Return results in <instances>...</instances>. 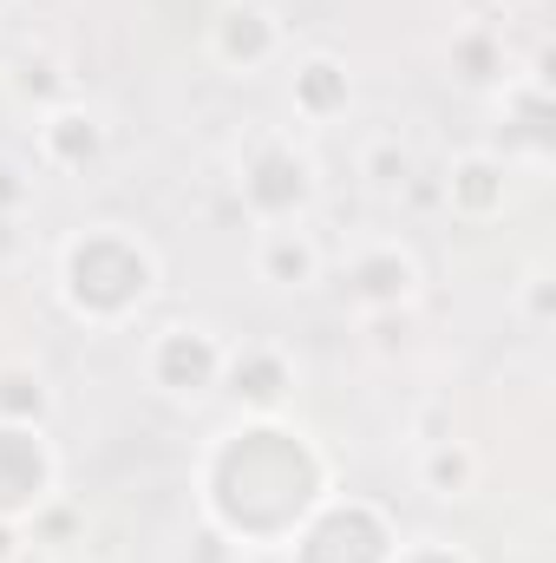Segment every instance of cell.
<instances>
[{
	"mask_svg": "<svg viewBox=\"0 0 556 563\" xmlns=\"http://www.w3.org/2000/svg\"><path fill=\"white\" fill-rule=\"evenodd\" d=\"M485 7H491V13H504V20H511V13H531V7H537V0H485Z\"/></svg>",
	"mask_w": 556,
	"mask_h": 563,
	"instance_id": "obj_24",
	"label": "cell"
},
{
	"mask_svg": "<svg viewBox=\"0 0 556 563\" xmlns=\"http://www.w3.org/2000/svg\"><path fill=\"white\" fill-rule=\"evenodd\" d=\"M59 445L46 426H13L0 420V518L7 525H26L33 511H46L59 498Z\"/></svg>",
	"mask_w": 556,
	"mask_h": 563,
	"instance_id": "obj_8",
	"label": "cell"
},
{
	"mask_svg": "<svg viewBox=\"0 0 556 563\" xmlns=\"http://www.w3.org/2000/svg\"><path fill=\"white\" fill-rule=\"evenodd\" d=\"M236 203L249 223H308L321 203V164L294 132H256L236 151Z\"/></svg>",
	"mask_w": 556,
	"mask_h": 563,
	"instance_id": "obj_3",
	"label": "cell"
},
{
	"mask_svg": "<svg viewBox=\"0 0 556 563\" xmlns=\"http://www.w3.org/2000/svg\"><path fill=\"white\" fill-rule=\"evenodd\" d=\"M498 157L504 164H544L556 144V106H551V73H544V59L531 66V73H511L498 92Z\"/></svg>",
	"mask_w": 556,
	"mask_h": 563,
	"instance_id": "obj_10",
	"label": "cell"
},
{
	"mask_svg": "<svg viewBox=\"0 0 556 563\" xmlns=\"http://www.w3.org/2000/svg\"><path fill=\"white\" fill-rule=\"evenodd\" d=\"M197 518L230 551H288L308 511L334 492V459L301 420L236 413L197 445Z\"/></svg>",
	"mask_w": 556,
	"mask_h": 563,
	"instance_id": "obj_1",
	"label": "cell"
},
{
	"mask_svg": "<svg viewBox=\"0 0 556 563\" xmlns=\"http://www.w3.org/2000/svg\"><path fill=\"white\" fill-rule=\"evenodd\" d=\"M7 7H13V0H0V13H7Z\"/></svg>",
	"mask_w": 556,
	"mask_h": 563,
	"instance_id": "obj_26",
	"label": "cell"
},
{
	"mask_svg": "<svg viewBox=\"0 0 556 563\" xmlns=\"http://www.w3.org/2000/svg\"><path fill=\"white\" fill-rule=\"evenodd\" d=\"M53 407H59V394H53V380H46V367L40 361H0V420L13 426H53Z\"/></svg>",
	"mask_w": 556,
	"mask_h": 563,
	"instance_id": "obj_18",
	"label": "cell"
},
{
	"mask_svg": "<svg viewBox=\"0 0 556 563\" xmlns=\"http://www.w3.org/2000/svg\"><path fill=\"white\" fill-rule=\"evenodd\" d=\"M249 263H256V282H269L281 295H301L327 276V250L308 223H256Z\"/></svg>",
	"mask_w": 556,
	"mask_h": 563,
	"instance_id": "obj_13",
	"label": "cell"
},
{
	"mask_svg": "<svg viewBox=\"0 0 556 563\" xmlns=\"http://www.w3.org/2000/svg\"><path fill=\"white\" fill-rule=\"evenodd\" d=\"M413 478H419V492H425V498L458 505V498H471V492H478L485 465H478V452H471L458 432H445V439H425V445H419Z\"/></svg>",
	"mask_w": 556,
	"mask_h": 563,
	"instance_id": "obj_17",
	"label": "cell"
},
{
	"mask_svg": "<svg viewBox=\"0 0 556 563\" xmlns=\"http://www.w3.org/2000/svg\"><path fill=\"white\" fill-rule=\"evenodd\" d=\"M157 288H164V256L132 223H112V217L79 223L53 250V295L79 328H99V334L132 328L157 301Z\"/></svg>",
	"mask_w": 556,
	"mask_h": 563,
	"instance_id": "obj_2",
	"label": "cell"
},
{
	"mask_svg": "<svg viewBox=\"0 0 556 563\" xmlns=\"http://www.w3.org/2000/svg\"><path fill=\"white\" fill-rule=\"evenodd\" d=\"M223 367H230V334L210 328V321H190V314L151 328L138 347L144 387L170 407H203L223 387Z\"/></svg>",
	"mask_w": 556,
	"mask_h": 563,
	"instance_id": "obj_5",
	"label": "cell"
},
{
	"mask_svg": "<svg viewBox=\"0 0 556 563\" xmlns=\"http://www.w3.org/2000/svg\"><path fill=\"white\" fill-rule=\"evenodd\" d=\"M59 563H86V558H59Z\"/></svg>",
	"mask_w": 556,
	"mask_h": 563,
	"instance_id": "obj_25",
	"label": "cell"
},
{
	"mask_svg": "<svg viewBox=\"0 0 556 563\" xmlns=\"http://www.w3.org/2000/svg\"><path fill=\"white\" fill-rule=\"evenodd\" d=\"M26 203H33V177H20V170H0V217L13 223Z\"/></svg>",
	"mask_w": 556,
	"mask_h": 563,
	"instance_id": "obj_22",
	"label": "cell"
},
{
	"mask_svg": "<svg viewBox=\"0 0 556 563\" xmlns=\"http://www.w3.org/2000/svg\"><path fill=\"white\" fill-rule=\"evenodd\" d=\"M393 563H478L458 538H400V551H393Z\"/></svg>",
	"mask_w": 556,
	"mask_h": 563,
	"instance_id": "obj_21",
	"label": "cell"
},
{
	"mask_svg": "<svg viewBox=\"0 0 556 563\" xmlns=\"http://www.w3.org/2000/svg\"><path fill=\"white\" fill-rule=\"evenodd\" d=\"M216 394H230L236 413H249V420H276L301 394V361L281 341H230V367H223Z\"/></svg>",
	"mask_w": 556,
	"mask_h": 563,
	"instance_id": "obj_9",
	"label": "cell"
},
{
	"mask_svg": "<svg viewBox=\"0 0 556 563\" xmlns=\"http://www.w3.org/2000/svg\"><path fill=\"white\" fill-rule=\"evenodd\" d=\"M105 151H112V125L86 99H66V106H53V112L33 119V157L53 177H92L105 164Z\"/></svg>",
	"mask_w": 556,
	"mask_h": 563,
	"instance_id": "obj_12",
	"label": "cell"
},
{
	"mask_svg": "<svg viewBox=\"0 0 556 563\" xmlns=\"http://www.w3.org/2000/svg\"><path fill=\"white\" fill-rule=\"evenodd\" d=\"M203 53L230 79L276 73L281 59H288V20H281L269 0H216V13L203 26Z\"/></svg>",
	"mask_w": 556,
	"mask_h": 563,
	"instance_id": "obj_7",
	"label": "cell"
},
{
	"mask_svg": "<svg viewBox=\"0 0 556 563\" xmlns=\"http://www.w3.org/2000/svg\"><path fill=\"white\" fill-rule=\"evenodd\" d=\"M445 66L465 92H498L511 79V46H504V26L498 20H465L452 26L445 40Z\"/></svg>",
	"mask_w": 556,
	"mask_h": 563,
	"instance_id": "obj_16",
	"label": "cell"
},
{
	"mask_svg": "<svg viewBox=\"0 0 556 563\" xmlns=\"http://www.w3.org/2000/svg\"><path fill=\"white\" fill-rule=\"evenodd\" d=\"M288 112L301 119V125H334V119H347L354 112V73H347V59L341 53H327V46H314V53H301L294 66H288Z\"/></svg>",
	"mask_w": 556,
	"mask_h": 563,
	"instance_id": "obj_14",
	"label": "cell"
},
{
	"mask_svg": "<svg viewBox=\"0 0 556 563\" xmlns=\"http://www.w3.org/2000/svg\"><path fill=\"white\" fill-rule=\"evenodd\" d=\"M0 92H7V106H20V112H53V106H66V99H79L73 92V73H66V59L53 53V46H20V53H7L0 59Z\"/></svg>",
	"mask_w": 556,
	"mask_h": 563,
	"instance_id": "obj_15",
	"label": "cell"
},
{
	"mask_svg": "<svg viewBox=\"0 0 556 563\" xmlns=\"http://www.w3.org/2000/svg\"><path fill=\"white\" fill-rule=\"evenodd\" d=\"M511 314L531 328V334H544L556 321V276H551V263H531L524 276H518V288H511Z\"/></svg>",
	"mask_w": 556,
	"mask_h": 563,
	"instance_id": "obj_20",
	"label": "cell"
},
{
	"mask_svg": "<svg viewBox=\"0 0 556 563\" xmlns=\"http://www.w3.org/2000/svg\"><path fill=\"white\" fill-rule=\"evenodd\" d=\"M360 184L374 197H413L419 190V151L400 132H380V139L360 144Z\"/></svg>",
	"mask_w": 556,
	"mask_h": 563,
	"instance_id": "obj_19",
	"label": "cell"
},
{
	"mask_svg": "<svg viewBox=\"0 0 556 563\" xmlns=\"http://www.w3.org/2000/svg\"><path fill=\"white\" fill-rule=\"evenodd\" d=\"M419 295H425V263H419L413 243H400V236H374V243H360L341 263V308L354 321L413 314Z\"/></svg>",
	"mask_w": 556,
	"mask_h": 563,
	"instance_id": "obj_6",
	"label": "cell"
},
{
	"mask_svg": "<svg viewBox=\"0 0 556 563\" xmlns=\"http://www.w3.org/2000/svg\"><path fill=\"white\" fill-rule=\"evenodd\" d=\"M20 558H26V525L0 518V563H20Z\"/></svg>",
	"mask_w": 556,
	"mask_h": 563,
	"instance_id": "obj_23",
	"label": "cell"
},
{
	"mask_svg": "<svg viewBox=\"0 0 556 563\" xmlns=\"http://www.w3.org/2000/svg\"><path fill=\"white\" fill-rule=\"evenodd\" d=\"M511 177H518V164H504L491 144H471V151L445 157V170H438V203H445L452 223L485 230V223H498V217L511 210Z\"/></svg>",
	"mask_w": 556,
	"mask_h": 563,
	"instance_id": "obj_11",
	"label": "cell"
},
{
	"mask_svg": "<svg viewBox=\"0 0 556 563\" xmlns=\"http://www.w3.org/2000/svg\"><path fill=\"white\" fill-rule=\"evenodd\" d=\"M400 551V518L380 505V498H367V492H327L314 511H308V525L288 538V563H393Z\"/></svg>",
	"mask_w": 556,
	"mask_h": 563,
	"instance_id": "obj_4",
	"label": "cell"
}]
</instances>
